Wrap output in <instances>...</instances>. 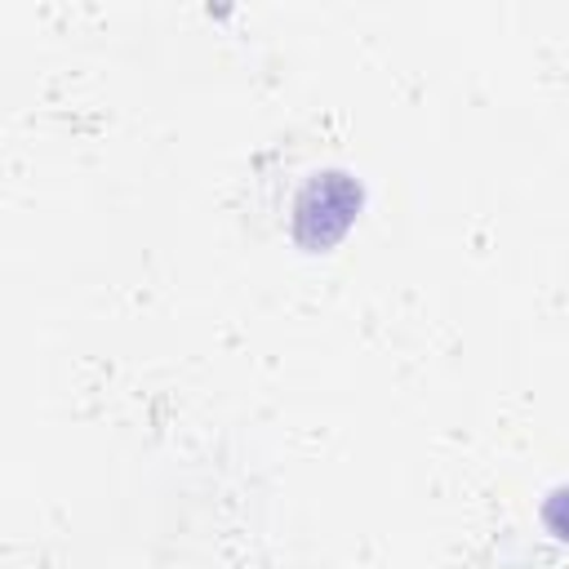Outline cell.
<instances>
[{"mask_svg": "<svg viewBox=\"0 0 569 569\" xmlns=\"http://www.w3.org/2000/svg\"><path fill=\"white\" fill-rule=\"evenodd\" d=\"M542 520H547V529H551L556 538H565V542H569V485H565V489H556V493L542 502Z\"/></svg>", "mask_w": 569, "mask_h": 569, "instance_id": "2", "label": "cell"}, {"mask_svg": "<svg viewBox=\"0 0 569 569\" xmlns=\"http://www.w3.org/2000/svg\"><path fill=\"white\" fill-rule=\"evenodd\" d=\"M360 204V191L347 182V173H325L316 178L302 200H298V240L311 244V249H325L333 244L347 227H351V213Z\"/></svg>", "mask_w": 569, "mask_h": 569, "instance_id": "1", "label": "cell"}]
</instances>
